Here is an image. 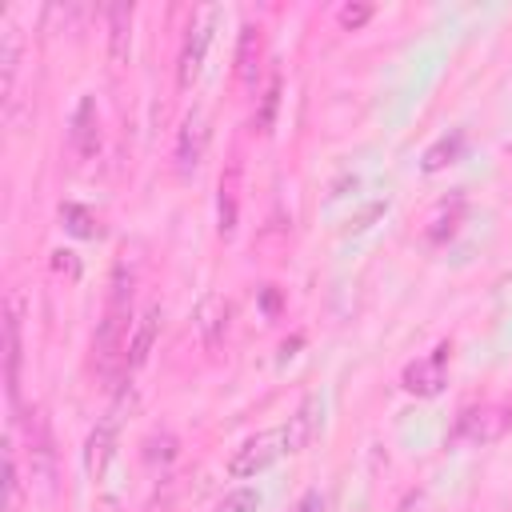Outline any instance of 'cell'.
Here are the masks:
<instances>
[{"label": "cell", "instance_id": "6da1fadb", "mask_svg": "<svg viewBox=\"0 0 512 512\" xmlns=\"http://www.w3.org/2000/svg\"><path fill=\"white\" fill-rule=\"evenodd\" d=\"M128 304H132V276L124 268L112 272V296L104 308V320L96 328L92 352H96V368L104 376H112L120 364L128 368Z\"/></svg>", "mask_w": 512, "mask_h": 512}, {"label": "cell", "instance_id": "7a4b0ae2", "mask_svg": "<svg viewBox=\"0 0 512 512\" xmlns=\"http://www.w3.org/2000/svg\"><path fill=\"white\" fill-rule=\"evenodd\" d=\"M220 20V8H196L192 20H188V32H184V44H180V60H176V80L180 88H192L200 68H204V52L212 44V28Z\"/></svg>", "mask_w": 512, "mask_h": 512}, {"label": "cell", "instance_id": "3957f363", "mask_svg": "<svg viewBox=\"0 0 512 512\" xmlns=\"http://www.w3.org/2000/svg\"><path fill=\"white\" fill-rule=\"evenodd\" d=\"M284 452H288V448H284V432H280V428L260 432V436L244 440V444L232 452V460H228V476H236V480H252L256 472L272 468Z\"/></svg>", "mask_w": 512, "mask_h": 512}, {"label": "cell", "instance_id": "277c9868", "mask_svg": "<svg viewBox=\"0 0 512 512\" xmlns=\"http://www.w3.org/2000/svg\"><path fill=\"white\" fill-rule=\"evenodd\" d=\"M508 424H512V416H508L504 408H492V404H484V408H464V412L456 416L452 440H456V444H472V448H480V444L500 440V436L508 432Z\"/></svg>", "mask_w": 512, "mask_h": 512}, {"label": "cell", "instance_id": "5b68a950", "mask_svg": "<svg viewBox=\"0 0 512 512\" xmlns=\"http://www.w3.org/2000/svg\"><path fill=\"white\" fill-rule=\"evenodd\" d=\"M208 136H212L208 132V116L200 108H192L184 116V124H180V136H176V172L180 176H192L200 168V160L208 152Z\"/></svg>", "mask_w": 512, "mask_h": 512}, {"label": "cell", "instance_id": "8992f818", "mask_svg": "<svg viewBox=\"0 0 512 512\" xmlns=\"http://www.w3.org/2000/svg\"><path fill=\"white\" fill-rule=\"evenodd\" d=\"M320 428H324V400H320V392H308L300 400V408L288 416V424L280 428L284 432V448L288 452H304L320 436Z\"/></svg>", "mask_w": 512, "mask_h": 512}, {"label": "cell", "instance_id": "52a82bcc", "mask_svg": "<svg viewBox=\"0 0 512 512\" xmlns=\"http://www.w3.org/2000/svg\"><path fill=\"white\" fill-rule=\"evenodd\" d=\"M20 364H24V344H20V300L8 304L4 320V384H8V404H20Z\"/></svg>", "mask_w": 512, "mask_h": 512}, {"label": "cell", "instance_id": "ba28073f", "mask_svg": "<svg viewBox=\"0 0 512 512\" xmlns=\"http://www.w3.org/2000/svg\"><path fill=\"white\" fill-rule=\"evenodd\" d=\"M444 380H448V344H440L432 356L404 368V388L416 396H436L444 388Z\"/></svg>", "mask_w": 512, "mask_h": 512}, {"label": "cell", "instance_id": "9c48e42d", "mask_svg": "<svg viewBox=\"0 0 512 512\" xmlns=\"http://www.w3.org/2000/svg\"><path fill=\"white\" fill-rule=\"evenodd\" d=\"M116 436H120V404L108 408L104 420H100V424L92 428V436H88L84 464H88L92 476H104V468H108V460H112V452H116Z\"/></svg>", "mask_w": 512, "mask_h": 512}, {"label": "cell", "instance_id": "30bf717a", "mask_svg": "<svg viewBox=\"0 0 512 512\" xmlns=\"http://www.w3.org/2000/svg\"><path fill=\"white\" fill-rule=\"evenodd\" d=\"M68 140H72V152H76L80 160H92V156L100 152V112H96V100H92V96H84V100L76 104Z\"/></svg>", "mask_w": 512, "mask_h": 512}, {"label": "cell", "instance_id": "8fae6325", "mask_svg": "<svg viewBox=\"0 0 512 512\" xmlns=\"http://www.w3.org/2000/svg\"><path fill=\"white\" fill-rule=\"evenodd\" d=\"M28 452H32V476L44 480V488H48L56 452H52V432H48L44 412H32V420H28Z\"/></svg>", "mask_w": 512, "mask_h": 512}, {"label": "cell", "instance_id": "7c38bea8", "mask_svg": "<svg viewBox=\"0 0 512 512\" xmlns=\"http://www.w3.org/2000/svg\"><path fill=\"white\" fill-rule=\"evenodd\" d=\"M128 52H132V4H108V56L116 68H124Z\"/></svg>", "mask_w": 512, "mask_h": 512}, {"label": "cell", "instance_id": "4fadbf2b", "mask_svg": "<svg viewBox=\"0 0 512 512\" xmlns=\"http://www.w3.org/2000/svg\"><path fill=\"white\" fill-rule=\"evenodd\" d=\"M156 336H160V308H148V312L136 320V332H132V340H128V368H140V364L148 360Z\"/></svg>", "mask_w": 512, "mask_h": 512}, {"label": "cell", "instance_id": "5bb4252c", "mask_svg": "<svg viewBox=\"0 0 512 512\" xmlns=\"http://www.w3.org/2000/svg\"><path fill=\"white\" fill-rule=\"evenodd\" d=\"M256 56H260V28H244L240 32V52H236V68L244 84H256Z\"/></svg>", "mask_w": 512, "mask_h": 512}, {"label": "cell", "instance_id": "9a60e30c", "mask_svg": "<svg viewBox=\"0 0 512 512\" xmlns=\"http://www.w3.org/2000/svg\"><path fill=\"white\" fill-rule=\"evenodd\" d=\"M0 64H4V96H8L20 68V32L12 24H4V36H0Z\"/></svg>", "mask_w": 512, "mask_h": 512}, {"label": "cell", "instance_id": "2e32d148", "mask_svg": "<svg viewBox=\"0 0 512 512\" xmlns=\"http://www.w3.org/2000/svg\"><path fill=\"white\" fill-rule=\"evenodd\" d=\"M228 304H224V296H204L200 300V312H196V320H200V332L208 336V340H216L220 336V328H224V312Z\"/></svg>", "mask_w": 512, "mask_h": 512}, {"label": "cell", "instance_id": "e0dca14e", "mask_svg": "<svg viewBox=\"0 0 512 512\" xmlns=\"http://www.w3.org/2000/svg\"><path fill=\"white\" fill-rule=\"evenodd\" d=\"M60 220L68 224V232H72V236H84V240L100 232V228H96V220H92V212H88V208H80V204H64V208H60Z\"/></svg>", "mask_w": 512, "mask_h": 512}, {"label": "cell", "instance_id": "ac0fdd59", "mask_svg": "<svg viewBox=\"0 0 512 512\" xmlns=\"http://www.w3.org/2000/svg\"><path fill=\"white\" fill-rule=\"evenodd\" d=\"M276 104H280V80L272 76L268 88H264V96H260V116H256V128H260V132L272 128V120H276Z\"/></svg>", "mask_w": 512, "mask_h": 512}, {"label": "cell", "instance_id": "d6986e66", "mask_svg": "<svg viewBox=\"0 0 512 512\" xmlns=\"http://www.w3.org/2000/svg\"><path fill=\"white\" fill-rule=\"evenodd\" d=\"M256 508H260V496H256L252 488H232V492L220 500L216 512H256Z\"/></svg>", "mask_w": 512, "mask_h": 512}, {"label": "cell", "instance_id": "ffe728a7", "mask_svg": "<svg viewBox=\"0 0 512 512\" xmlns=\"http://www.w3.org/2000/svg\"><path fill=\"white\" fill-rule=\"evenodd\" d=\"M456 148H460V136H456L452 144H448V140H440V144H436V148H432V152L424 156V168H428V172H436V168H444V164H448V160L456 156Z\"/></svg>", "mask_w": 512, "mask_h": 512}, {"label": "cell", "instance_id": "44dd1931", "mask_svg": "<svg viewBox=\"0 0 512 512\" xmlns=\"http://www.w3.org/2000/svg\"><path fill=\"white\" fill-rule=\"evenodd\" d=\"M16 500H20V472H16V452L8 448V512L16 508Z\"/></svg>", "mask_w": 512, "mask_h": 512}, {"label": "cell", "instance_id": "7402d4cb", "mask_svg": "<svg viewBox=\"0 0 512 512\" xmlns=\"http://www.w3.org/2000/svg\"><path fill=\"white\" fill-rule=\"evenodd\" d=\"M296 512H324V496L320 492H304V500L296 504Z\"/></svg>", "mask_w": 512, "mask_h": 512}, {"label": "cell", "instance_id": "603a6c76", "mask_svg": "<svg viewBox=\"0 0 512 512\" xmlns=\"http://www.w3.org/2000/svg\"><path fill=\"white\" fill-rule=\"evenodd\" d=\"M368 20V8H344L340 12V24H348V28H356V24H364Z\"/></svg>", "mask_w": 512, "mask_h": 512}]
</instances>
